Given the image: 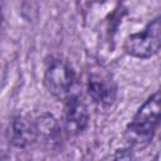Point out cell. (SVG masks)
Listing matches in <instances>:
<instances>
[{
	"mask_svg": "<svg viewBox=\"0 0 161 161\" xmlns=\"http://www.w3.org/2000/svg\"><path fill=\"white\" fill-rule=\"evenodd\" d=\"M161 123V88L150 96L137 109L125 131V140L131 148H145Z\"/></svg>",
	"mask_w": 161,
	"mask_h": 161,
	"instance_id": "obj_1",
	"label": "cell"
},
{
	"mask_svg": "<svg viewBox=\"0 0 161 161\" xmlns=\"http://www.w3.org/2000/svg\"><path fill=\"white\" fill-rule=\"evenodd\" d=\"M44 86L48 92L59 99H67L74 92L75 73L70 64L62 58H53L44 72Z\"/></svg>",
	"mask_w": 161,
	"mask_h": 161,
	"instance_id": "obj_3",
	"label": "cell"
},
{
	"mask_svg": "<svg viewBox=\"0 0 161 161\" xmlns=\"http://www.w3.org/2000/svg\"><path fill=\"white\" fill-rule=\"evenodd\" d=\"M8 140L16 148H28L36 141L34 122L31 123L24 116H15L9 123Z\"/></svg>",
	"mask_w": 161,
	"mask_h": 161,
	"instance_id": "obj_7",
	"label": "cell"
},
{
	"mask_svg": "<svg viewBox=\"0 0 161 161\" xmlns=\"http://www.w3.org/2000/svg\"><path fill=\"white\" fill-rule=\"evenodd\" d=\"M87 91L92 101L99 106H111L117 94V86L104 70H93L88 75Z\"/></svg>",
	"mask_w": 161,
	"mask_h": 161,
	"instance_id": "obj_5",
	"label": "cell"
},
{
	"mask_svg": "<svg viewBox=\"0 0 161 161\" xmlns=\"http://www.w3.org/2000/svg\"><path fill=\"white\" fill-rule=\"evenodd\" d=\"M123 48L128 55L138 59L153 57L161 49V18L151 20L142 31L128 35Z\"/></svg>",
	"mask_w": 161,
	"mask_h": 161,
	"instance_id": "obj_2",
	"label": "cell"
},
{
	"mask_svg": "<svg viewBox=\"0 0 161 161\" xmlns=\"http://www.w3.org/2000/svg\"><path fill=\"white\" fill-rule=\"evenodd\" d=\"M89 113L86 103L78 93H73L65 99L63 126L68 136L80 135L88 126Z\"/></svg>",
	"mask_w": 161,
	"mask_h": 161,
	"instance_id": "obj_4",
	"label": "cell"
},
{
	"mask_svg": "<svg viewBox=\"0 0 161 161\" xmlns=\"http://www.w3.org/2000/svg\"><path fill=\"white\" fill-rule=\"evenodd\" d=\"M36 140L48 150H57L62 143V127L50 113H43L34 121Z\"/></svg>",
	"mask_w": 161,
	"mask_h": 161,
	"instance_id": "obj_6",
	"label": "cell"
},
{
	"mask_svg": "<svg viewBox=\"0 0 161 161\" xmlns=\"http://www.w3.org/2000/svg\"><path fill=\"white\" fill-rule=\"evenodd\" d=\"M132 151H133V148H131V147H128L126 150H117L114 158H132L133 157Z\"/></svg>",
	"mask_w": 161,
	"mask_h": 161,
	"instance_id": "obj_8",
	"label": "cell"
}]
</instances>
